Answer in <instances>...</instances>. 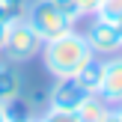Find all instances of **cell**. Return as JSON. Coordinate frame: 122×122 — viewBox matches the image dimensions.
I'll return each mask as SVG.
<instances>
[{"instance_id": "6da1fadb", "label": "cell", "mask_w": 122, "mask_h": 122, "mask_svg": "<svg viewBox=\"0 0 122 122\" xmlns=\"http://www.w3.org/2000/svg\"><path fill=\"white\" fill-rule=\"evenodd\" d=\"M92 57H95L92 48L86 45L83 33H77V30H71V33H66V36H57V39H51V42L42 45V66H45V71L54 81H60V77H75Z\"/></svg>"}, {"instance_id": "7a4b0ae2", "label": "cell", "mask_w": 122, "mask_h": 122, "mask_svg": "<svg viewBox=\"0 0 122 122\" xmlns=\"http://www.w3.org/2000/svg\"><path fill=\"white\" fill-rule=\"evenodd\" d=\"M24 18L42 36V42H51L57 36H66V33L75 30V21L66 12H60L51 0H33V3H27L24 6Z\"/></svg>"}, {"instance_id": "3957f363", "label": "cell", "mask_w": 122, "mask_h": 122, "mask_svg": "<svg viewBox=\"0 0 122 122\" xmlns=\"http://www.w3.org/2000/svg\"><path fill=\"white\" fill-rule=\"evenodd\" d=\"M42 36L36 33L33 27H30L27 18H15V21L9 24V33H6V48H3V57L9 60V63H30L33 57H39L42 54Z\"/></svg>"}, {"instance_id": "277c9868", "label": "cell", "mask_w": 122, "mask_h": 122, "mask_svg": "<svg viewBox=\"0 0 122 122\" xmlns=\"http://www.w3.org/2000/svg\"><path fill=\"white\" fill-rule=\"evenodd\" d=\"M83 39H86V45L92 48L95 57H113V54H122V27L104 21V18H92V24L86 27Z\"/></svg>"}, {"instance_id": "5b68a950", "label": "cell", "mask_w": 122, "mask_h": 122, "mask_svg": "<svg viewBox=\"0 0 122 122\" xmlns=\"http://www.w3.org/2000/svg\"><path fill=\"white\" fill-rule=\"evenodd\" d=\"M86 95H89V92L75 81V77H60V81H54L51 92H48V107H54V110H66V113H75L77 107L86 101Z\"/></svg>"}, {"instance_id": "8992f818", "label": "cell", "mask_w": 122, "mask_h": 122, "mask_svg": "<svg viewBox=\"0 0 122 122\" xmlns=\"http://www.w3.org/2000/svg\"><path fill=\"white\" fill-rule=\"evenodd\" d=\"M98 95L110 107H122V54L104 57V77H101Z\"/></svg>"}, {"instance_id": "52a82bcc", "label": "cell", "mask_w": 122, "mask_h": 122, "mask_svg": "<svg viewBox=\"0 0 122 122\" xmlns=\"http://www.w3.org/2000/svg\"><path fill=\"white\" fill-rule=\"evenodd\" d=\"M21 92H24V75L15 69V63L0 60V104H9Z\"/></svg>"}, {"instance_id": "ba28073f", "label": "cell", "mask_w": 122, "mask_h": 122, "mask_svg": "<svg viewBox=\"0 0 122 122\" xmlns=\"http://www.w3.org/2000/svg\"><path fill=\"white\" fill-rule=\"evenodd\" d=\"M101 77H104V60L92 57V60H89V63L75 75V81L81 83L89 95H98V92H101Z\"/></svg>"}, {"instance_id": "9c48e42d", "label": "cell", "mask_w": 122, "mask_h": 122, "mask_svg": "<svg viewBox=\"0 0 122 122\" xmlns=\"http://www.w3.org/2000/svg\"><path fill=\"white\" fill-rule=\"evenodd\" d=\"M107 113H110V104L101 95H86V101L75 110V119L77 122H104Z\"/></svg>"}, {"instance_id": "30bf717a", "label": "cell", "mask_w": 122, "mask_h": 122, "mask_svg": "<svg viewBox=\"0 0 122 122\" xmlns=\"http://www.w3.org/2000/svg\"><path fill=\"white\" fill-rule=\"evenodd\" d=\"M95 18H104V21L122 27V0H98V6H95Z\"/></svg>"}, {"instance_id": "8fae6325", "label": "cell", "mask_w": 122, "mask_h": 122, "mask_svg": "<svg viewBox=\"0 0 122 122\" xmlns=\"http://www.w3.org/2000/svg\"><path fill=\"white\" fill-rule=\"evenodd\" d=\"M21 15H24V0H0V21L3 24H12Z\"/></svg>"}, {"instance_id": "7c38bea8", "label": "cell", "mask_w": 122, "mask_h": 122, "mask_svg": "<svg viewBox=\"0 0 122 122\" xmlns=\"http://www.w3.org/2000/svg\"><path fill=\"white\" fill-rule=\"evenodd\" d=\"M51 3L57 6L60 12H66V15H69V18H71L75 24L81 21V18H86V15H83V9H81V3H77V0H51Z\"/></svg>"}, {"instance_id": "4fadbf2b", "label": "cell", "mask_w": 122, "mask_h": 122, "mask_svg": "<svg viewBox=\"0 0 122 122\" xmlns=\"http://www.w3.org/2000/svg\"><path fill=\"white\" fill-rule=\"evenodd\" d=\"M33 122H77L75 113H66V110H54V107H45V113H36Z\"/></svg>"}, {"instance_id": "5bb4252c", "label": "cell", "mask_w": 122, "mask_h": 122, "mask_svg": "<svg viewBox=\"0 0 122 122\" xmlns=\"http://www.w3.org/2000/svg\"><path fill=\"white\" fill-rule=\"evenodd\" d=\"M83 9V15H95V6H98V0H77Z\"/></svg>"}, {"instance_id": "9a60e30c", "label": "cell", "mask_w": 122, "mask_h": 122, "mask_svg": "<svg viewBox=\"0 0 122 122\" xmlns=\"http://www.w3.org/2000/svg\"><path fill=\"white\" fill-rule=\"evenodd\" d=\"M36 113H9V122H33Z\"/></svg>"}, {"instance_id": "2e32d148", "label": "cell", "mask_w": 122, "mask_h": 122, "mask_svg": "<svg viewBox=\"0 0 122 122\" xmlns=\"http://www.w3.org/2000/svg\"><path fill=\"white\" fill-rule=\"evenodd\" d=\"M6 33H9V24L0 21V54H3V48H6Z\"/></svg>"}, {"instance_id": "e0dca14e", "label": "cell", "mask_w": 122, "mask_h": 122, "mask_svg": "<svg viewBox=\"0 0 122 122\" xmlns=\"http://www.w3.org/2000/svg\"><path fill=\"white\" fill-rule=\"evenodd\" d=\"M0 122H9V113H6V104H0Z\"/></svg>"}, {"instance_id": "ac0fdd59", "label": "cell", "mask_w": 122, "mask_h": 122, "mask_svg": "<svg viewBox=\"0 0 122 122\" xmlns=\"http://www.w3.org/2000/svg\"><path fill=\"white\" fill-rule=\"evenodd\" d=\"M116 113H119V122H122V107H116Z\"/></svg>"}]
</instances>
